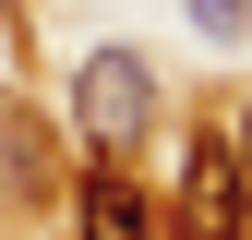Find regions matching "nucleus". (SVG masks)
<instances>
[{
    "label": "nucleus",
    "instance_id": "obj_1",
    "mask_svg": "<svg viewBox=\"0 0 252 240\" xmlns=\"http://www.w3.org/2000/svg\"><path fill=\"white\" fill-rule=\"evenodd\" d=\"M144 120H156V72H144L132 48H84V72H72V132H84V156H120V168H132Z\"/></svg>",
    "mask_w": 252,
    "mask_h": 240
},
{
    "label": "nucleus",
    "instance_id": "obj_2",
    "mask_svg": "<svg viewBox=\"0 0 252 240\" xmlns=\"http://www.w3.org/2000/svg\"><path fill=\"white\" fill-rule=\"evenodd\" d=\"M180 240H240V156H228V132L192 144V180H180Z\"/></svg>",
    "mask_w": 252,
    "mask_h": 240
},
{
    "label": "nucleus",
    "instance_id": "obj_3",
    "mask_svg": "<svg viewBox=\"0 0 252 240\" xmlns=\"http://www.w3.org/2000/svg\"><path fill=\"white\" fill-rule=\"evenodd\" d=\"M84 240H168V216L144 204V180L120 156H84Z\"/></svg>",
    "mask_w": 252,
    "mask_h": 240
},
{
    "label": "nucleus",
    "instance_id": "obj_4",
    "mask_svg": "<svg viewBox=\"0 0 252 240\" xmlns=\"http://www.w3.org/2000/svg\"><path fill=\"white\" fill-rule=\"evenodd\" d=\"M192 24L204 36H252V0H192Z\"/></svg>",
    "mask_w": 252,
    "mask_h": 240
},
{
    "label": "nucleus",
    "instance_id": "obj_5",
    "mask_svg": "<svg viewBox=\"0 0 252 240\" xmlns=\"http://www.w3.org/2000/svg\"><path fill=\"white\" fill-rule=\"evenodd\" d=\"M228 156H240V228H252V108L228 120Z\"/></svg>",
    "mask_w": 252,
    "mask_h": 240
},
{
    "label": "nucleus",
    "instance_id": "obj_6",
    "mask_svg": "<svg viewBox=\"0 0 252 240\" xmlns=\"http://www.w3.org/2000/svg\"><path fill=\"white\" fill-rule=\"evenodd\" d=\"M0 12H12V0H0Z\"/></svg>",
    "mask_w": 252,
    "mask_h": 240
}]
</instances>
